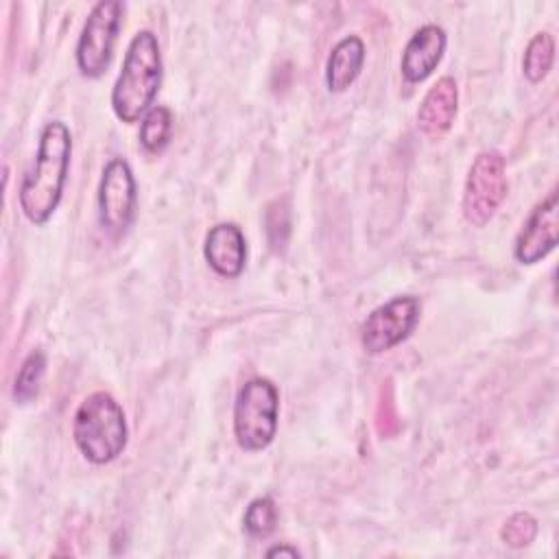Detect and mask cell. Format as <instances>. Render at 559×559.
I'll return each instance as SVG.
<instances>
[{
  "label": "cell",
  "instance_id": "obj_1",
  "mask_svg": "<svg viewBox=\"0 0 559 559\" xmlns=\"http://www.w3.org/2000/svg\"><path fill=\"white\" fill-rule=\"evenodd\" d=\"M70 157V129L61 120L48 122L39 133L35 162L20 186V207L33 225H44L55 214L68 179Z\"/></svg>",
  "mask_w": 559,
  "mask_h": 559
},
{
  "label": "cell",
  "instance_id": "obj_2",
  "mask_svg": "<svg viewBox=\"0 0 559 559\" xmlns=\"http://www.w3.org/2000/svg\"><path fill=\"white\" fill-rule=\"evenodd\" d=\"M162 52L153 31H138L127 46L120 74L111 87V109L131 124L144 116L162 85Z\"/></svg>",
  "mask_w": 559,
  "mask_h": 559
},
{
  "label": "cell",
  "instance_id": "obj_3",
  "mask_svg": "<svg viewBox=\"0 0 559 559\" xmlns=\"http://www.w3.org/2000/svg\"><path fill=\"white\" fill-rule=\"evenodd\" d=\"M72 437L90 463H111L122 454L129 437L122 406L105 391L90 393L74 413Z\"/></svg>",
  "mask_w": 559,
  "mask_h": 559
},
{
  "label": "cell",
  "instance_id": "obj_4",
  "mask_svg": "<svg viewBox=\"0 0 559 559\" xmlns=\"http://www.w3.org/2000/svg\"><path fill=\"white\" fill-rule=\"evenodd\" d=\"M280 393L269 378L247 380L234 402V437L245 452L269 448L277 432Z\"/></svg>",
  "mask_w": 559,
  "mask_h": 559
},
{
  "label": "cell",
  "instance_id": "obj_5",
  "mask_svg": "<svg viewBox=\"0 0 559 559\" xmlns=\"http://www.w3.org/2000/svg\"><path fill=\"white\" fill-rule=\"evenodd\" d=\"M122 13L124 4L118 0H103L92 7L76 41V66L83 76L98 79L109 68L122 26Z\"/></svg>",
  "mask_w": 559,
  "mask_h": 559
},
{
  "label": "cell",
  "instance_id": "obj_6",
  "mask_svg": "<svg viewBox=\"0 0 559 559\" xmlns=\"http://www.w3.org/2000/svg\"><path fill=\"white\" fill-rule=\"evenodd\" d=\"M509 190L502 153L483 151L469 166L463 188V216L474 227L487 225Z\"/></svg>",
  "mask_w": 559,
  "mask_h": 559
},
{
  "label": "cell",
  "instance_id": "obj_7",
  "mask_svg": "<svg viewBox=\"0 0 559 559\" xmlns=\"http://www.w3.org/2000/svg\"><path fill=\"white\" fill-rule=\"evenodd\" d=\"M138 210L135 177L127 159L114 157L105 164L98 183V221L114 238H122L133 225Z\"/></svg>",
  "mask_w": 559,
  "mask_h": 559
},
{
  "label": "cell",
  "instance_id": "obj_8",
  "mask_svg": "<svg viewBox=\"0 0 559 559\" xmlns=\"http://www.w3.org/2000/svg\"><path fill=\"white\" fill-rule=\"evenodd\" d=\"M421 304L413 295L393 297L378 306L360 330V343L367 354H384L406 341L419 321Z\"/></svg>",
  "mask_w": 559,
  "mask_h": 559
},
{
  "label": "cell",
  "instance_id": "obj_9",
  "mask_svg": "<svg viewBox=\"0 0 559 559\" xmlns=\"http://www.w3.org/2000/svg\"><path fill=\"white\" fill-rule=\"evenodd\" d=\"M557 231H559V199L557 190H552L542 203L533 207L526 223L522 225L513 255L520 264H535L544 260L557 247Z\"/></svg>",
  "mask_w": 559,
  "mask_h": 559
},
{
  "label": "cell",
  "instance_id": "obj_10",
  "mask_svg": "<svg viewBox=\"0 0 559 559\" xmlns=\"http://www.w3.org/2000/svg\"><path fill=\"white\" fill-rule=\"evenodd\" d=\"M445 31L437 24H426L419 31L413 33V37L406 41L400 72L406 83H421L426 81L432 70L439 66L443 52H445Z\"/></svg>",
  "mask_w": 559,
  "mask_h": 559
},
{
  "label": "cell",
  "instance_id": "obj_11",
  "mask_svg": "<svg viewBox=\"0 0 559 559\" xmlns=\"http://www.w3.org/2000/svg\"><path fill=\"white\" fill-rule=\"evenodd\" d=\"M203 255L216 275L227 280L238 277L247 262V242L242 229L236 223L214 225L205 236Z\"/></svg>",
  "mask_w": 559,
  "mask_h": 559
},
{
  "label": "cell",
  "instance_id": "obj_12",
  "mask_svg": "<svg viewBox=\"0 0 559 559\" xmlns=\"http://www.w3.org/2000/svg\"><path fill=\"white\" fill-rule=\"evenodd\" d=\"M459 105V90L452 76H441L424 96L417 109V127L424 135L437 140L454 122Z\"/></svg>",
  "mask_w": 559,
  "mask_h": 559
},
{
  "label": "cell",
  "instance_id": "obj_13",
  "mask_svg": "<svg viewBox=\"0 0 559 559\" xmlns=\"http://www.w3.org/2000/svg\"><path fill=\"white\" fill-rule=\"evenodd\" d=\"M365 63V44L358 35H347L334 44L325 63V85L330 92H345L360 74Z\"/></svg>",
  "mask_w": 559,
  "mask_h": 559
},
{
  "label": "cell",
  "instance_id": "obj_14",
  "mask_svg": "<svg viewBox=\"0 0 559 559\" xmlns=\"http://www.w3.org/2000/svg\"><path fill=\"white\" fill-rule=\"evenodd\" d=\"M173 133V114L164 105H153L140 122V144L148 153H159L166 148Z\"/></svg>",
  "mask_w": 559,
  "mask_h": 559
},
{
  "label": "cell",
  "instance_id": "obj_15",
  "mask_svg": "<svg viewBox=\"0 0 559 559\" xmlns=\"http://www.w3.org/2000/svg\"><path fill=\"white\" fill-rule=\"evenodd\" d=\"M44 376H46V356H44V352L35 349L24 358L20 371L15 373V382H13L15 404L33 402L39 395Z\"/></svg>",
  "mask_w": 559,
  "mask_h": 559
},
{
  "label": "cell",
  "instance_id": "obj_16",
  "mask_svg": "<svg viewBox=\"0 0 559 559\" xmlns=\"http://www.w3.org/2000/svg\"><path fill=\"white\" fill-rule=\"evenodd\" d=\"M555 61V39L550 33H537L526 44L522 72L531 83H539L552 68Z\"/></svg>",
  "mask_w": 559,
  "mask_h": 559
},
{
  "label": "cell",
  "instance_id": "obj_17",
  "mask_svg": "<svg viewBox=\"0 0 559 559\" xmlns=\"http://www.w3.org/2000/svg\"><path fill=\"white\" fill-rule=\"evenodd\" d=\"M245 531L255 537V539H264L275 531L277 524V507L273 502V498L269 496H260L255 500L249 502L247 511H245Z\"/></svg>",
  "mask_w": 559,
  "mask_h": 559
},
{
  "label": "cell",
  "instance_id": "obj_18",
  "mask_svg": "<svg viewBox=\"0 0 559 559\" xmlns=\"http://www.w3.org/2000/svg\"><path fill=\"white\" fill-rule=\"evenodd\" d=\"M535 535H537V520H535L531 513H526V511L513 513V515L504 522V526L500 528L502 542H504L507 546H511V548H524V546H528V544L535 539Z\"/></svg>",
  "mask_w": 559,
  "mask_h": 559
},
{
  "label": "cell",
  "instance_id": "obj_19",
  "mask_svg": "<svg viewBox=\"0 0 559 559\" xmlns=\"http://www.w3.org/2000/svg\"><path fill=\"white\" fill-rule=\"evenodd\" d=\"M299 557V550L293 546H273L266 550V557Z\"/></svg>",
  "mask_w": 559,
  "mask_h": 559
}]
</instances>
